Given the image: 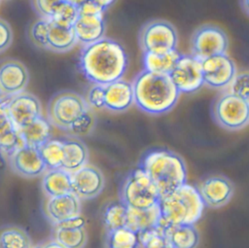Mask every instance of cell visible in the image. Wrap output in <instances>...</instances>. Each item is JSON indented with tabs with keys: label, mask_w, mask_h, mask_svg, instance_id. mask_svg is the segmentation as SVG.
Instances as JSON below:
<instances>
[{
	"label": "cell",
	"mask_w": 249,
	"mask_h": 248,
	"mask_svg": "<svg viewBox=\"0 0 249 248\" xmlns=\"http://www.w3.org/2000/svg\"><path fill=\"white\" fill-rule=\"evenodd\" d=\"M62 1L66 2V3H69V4H72V5L76 6V7H79L80 5H82L87 0H62Z\"/></svg>",
	"instance_id": "44"
},
{
	"label": "cell",
	"mask_w": 249,
	"mask_h": 248,
	"mask_svg": "<svg viewBox=\"0 0 249 248\" xmlns=\"http://www.w3.org/2000/svg\"><path fill=\"white\" fill-rule=\"evenodd\" d=\"M53 239L65 248H84L88 241V233L85 227L53 228Z\"/></svg>",
	"instance_id": "28"
},
{
	"label": "cell",
	"mask_w": 249,
	"mask_h": 248,
	"mask_svg": "<svg viewBox=\"0 0 249 248\" xmlns=\"http://www.w3.org/2000/svg\"><path fill=\"white\" fill-rule=\"evenodd\" d=\"M1 99H2V96H1V94H0V100H1Z\"/></svg>",
	"instance_id": "46"
},
{
	"label": "cell",
	"mask_w": 249,
	"mask_h": 248,
	"mask_svg": "<svg viewBox=\"0 0 249 248\" xmlns=\"http://www.w3.org/2000/svg\"><path fill=\"white\" fill-rule=\"evenodd\" d=\"M8 159L12 170L24 178L38 177L47 170L39 149L35 147L22 145Z\"/></svg>",
	"instance_id": "15"
},
{
	"label": "cell",
	"mask_w": 249,
	"mask_h": 248,
	"mask_svg": "<svg viewBox=\"0 0 249 248\" xmlns=\"http://www.w3.org/2000/svg\"><path fill=\"white\" fill-rule=\"evenodd\" d=\"M48 29L49 19L40 18L34 21L28 31L30 41L39 48L47 49L48 45Z\"/></svg>",
	"instance_id": "35"
},
{
	"label": "cell",
	"mask_w": 249,
	"mask_h": 248,
	"mask_svg": "<svg viewBox=\"0 0 249 248\" xmlns=\"http://www.w3.org/2000/svg\"><path fill=\"white\" fill-rule=\"evenodd\" d=\"M139 246V235L127 227H121L106 232V248H138Z\"/></svg>",
	"instance_id": "30"
},
{
	"label": "cell",
	"mask_w": 249,
	"mask_h": 248,
	"mask_svg": "<svg viewBox=\"0 0 249 248\" xmlns=\"http://www.w3.org/2000/svg\"><path fill=\"white\" fill-rule=\"evenodd\" d=\"M45 215L53 224H58L81 215L80 198L73 193L49 197L44 206Z\"/></svg>",
	"instance_id": "17"
},
{
	"label": "cell",
	"mask_w": 249,
	"mask_h": 248,
	"mask_svg": "<svg viewBox=\"0 0 249 248\" xmlns=\"http://www.w3.org/2000/svg\"><path fill=\"white\" fill-rule=\"evenodd\" d=\"M77 42L89 45L104 37L105 22L103 15H79L73 24Z\"/></svg>",
	"instance_id": "19"
},
{
	"label": "cell",
	"mask_w": 249,
	"mask_h": 248,
	"mask_svg": "<svg viewBox=\"0 0 249 248\" xmlns=\"http://www.w3.org/2000/svg\"><path fill=\"white\" fill-rule=\"evenodd\" d=\"M131 84L134 103L140 110L151 115L167 113L176 105L180 96L168 74L144 69Z\"/></svg>",
	"instance_id": "2"
},
{
	"label": "cell",
	"mask_w": 249,
	"mask_h": 248,
	"mask_svg": "<svg viewBox=\"0 0 249 248\" xmlns=\"http://www.w3.org/2000/svg\"><path fill=\"white\" fill-rule=\"evenodd\" d=\"M161 226L195 225L202 216L204 203L194 186L186 183L173 193L160 196Z\"/></svg>",
	"instance_id": "4"
},
{
	"label": "cell",
	"mask_w": 249,
	"mask_h": 248,
	"mask_svg": "<svg viewBox=\"0 0 249 248\" xmlns=\"http://www.w3.org/2000/svg\"><path fill=\"white\" fill-rule=\"evenodd\" d=\"M139 241L141 248H174L164 235L161 225L141 233Z\"/></svg>",
	"instance_id": "33"
},
{
	"label": "cell",
	"mask_w": 249,
	"mask_h": 248,
	"mask_svg": "<svg viewBox=\"0 0 249 248\" xmlns=\"http://www.w3.org/2000/svg\"><path fill=\"white\" fill-rule=\"evenodd\" d=\"M89 109L85 97L79 93L60 91L49 102L48 121L51 124L68 132Z\"/></svg>",
	"instance_id": "5"
},
{
	"label": "cell",
	"mask_w": 249,
	"mask_h": 248,
	"mask_svg": "<svg viewBox=\"0 0 249 248\" xmlns=\"http://www.w3.org/2000/svg\"><path fill=\"white\" fill-rule=\"evenodd\" d=\"M168 75L180 93L195 92L204 85L201 60L193 54H181Z\"/></svg>",
	"instance_id": "10"
},
{
	"label": "cell",
	"mask_w": 249,
	"mask_h": 248,
	"mask_svg": "<svg viewBox=\"0 0 249 248\" xmlns=\"http://www.w3.org/2000/svg\"><path fill=\"white\" fill-rule=\"evenodd\" d=\"M88 105L92 109H103V86L93 84L85 97Z\"/></svg>",
	"instance_id": "39"
},
{
	"label": "cell",
	"mask_w": 249,
	"mask_h": 248,
	"mask_svg": "<svg viewBox=\"0 0 249 248\" xmlns=\"http://www.w3.org/2000/svg\"><path fill=\"white\" fill-rule=\"evenodd\" d=\"M134 103L132 84L123 79L103 86L104 108L112 112H124Z\"/></svg>",
	"instance_id": "18"
},
{
	"label": "cell",
	"mask_w": 249,
	"mask_h": 248,
	"mask_svg": "<svg viewBox=\"0 0 249 248\" xmlns=\"http://www.w3.org/2000/svg\"><path fill=\"white\" fill-rule=\"evenodd\" d=\"M90 2L94 3L95 5H97L98 7H100L102 10H106L108 8H110L117 0H89Z\"/></svg>",
	"instance_id": "41"
},
{
	"label": "cell",
	"mask_w": 249,
	"mask_h": 248,
	"mask_svg": "<svg viewBox=\"0 0 249 248\" xmlns=\"http://www.w3.org/2000/svg\"><path fill=\"white\" fill-rule=\"evenodd\" d=\"M228 46L227 34L220 27L211 24L198 27L191 39L192 54L200 60L226 53Z\"/></svg>",
	"instance_id": "9"
},
{
	"label": "cell",
	"mask_w": 249,
	"mask_h": 248,
	"mask_svg": "<svg viewBox=\"0 0 249 248\" xmlns=\"http://www.w3.org/2000/svg\"><path fill=\"white\" fill-rule=\"evenodd\" d=\"M31 248H41V246H40V244H37V245H35V246H32Z\"/></svg>",
	"instance_id": "45"
},
{
	"label": "cell",
	"mask_w": 249,
	"mask_h": 248,
	"mask_svg": "<svg viewBox=\"0 0 249 248\" xmlns=\"http://www.w3.org/2000/svg\"><path fill=\"white\" fill-rule=\"evenodd\" d=\"M95 115L93 109L90 108L68 131L71 134L77 136H83L89 134L95 126Z\"/></svg>",
	"instance_id": "36"
},
{
	"label": "cell",
	"mask_w": 249,
	"mask_h": 248,
	"mask_svg": "<svg viewBox=\"0 0 249 248\" xmlns=\"http://www.w3.org/2000/svg\"><path fill=\"white\" fill-rule=\"evenodd\" d=\"M248 82H249V76L247 71H244L235 75L232 81L231 82V84L229 85L231 86L230 92L248 101V95H249Z\"/></svg>",
	"instance_id": "37"
},
{
	"label": "cell",
	"mask_w": 249,
	"mask_h": 248,
	"mask_svg": "<svg viewBox=\"0 0 249 248\" xmlns=\"http://www.w3.org/2000/svg\"><path fill=\"white\" fill-rule=\"evenodd\" d=\"M127 64V54L124 47L105 37L86 45L79 58L80 70L87 80L101 86L122 79Z\"/></svg>",
	"instance_id": "1"
},
{
	"label": "cell",
	"mask_w": 249,
	"mask_h": 248,
	"mask_svg": "<svg viewBox=\"0 0 249 248\" xmlns=\"http://www.w3.org/2000/svg\"><path fill=\"white\" fill-rule=\"evenodd\" d=\"M7 109L13 124L18 130L42 116L39 99L25 91L7 97Z\"/></svg>",
	"instance_id": "11"
},
{
	"label": "cell",
	"mask_w": 249,
	"mask_h": 248,
	"mask_svg": "<svg viewBox=\"0 0 249 248\" xmlns=\"http://www.w3.org/2000/svg\"><path fill=\"white\" fill-rule=\"evenodd\" d=\"M41 248H65L62 245H60L59 243H57L56 241H54L53 239L40 243Z\"/></svg>",
	"instance_id": "42"
},
{
	"label": "cell",
	"mask_w": 249,
	"mask_h": 248,
	"mask_svg": "<svg viewBox=\"0 0 249 248\" xmlns=\"http://www.w3.org/2000/svg\"><path fill=\"white\" fill-rule=\"evenodd\" d=\"M212 112L215 122L225 129L239 130L248 124V101L230 91L217 97Z\"/></svg>",
	"instance_id": "7"
},
{
	"label": "cell",
	"mask_w": 249,
	"mask_h": 248,
	"mask_svg": "<svg viewBox=\"0 0 249 248\" xmlns=\"http://www.w3.org/2000/svg\"><path fill=\"white\" fill-rule=\"evenodd\" d=\"M61 2L62 0H33V6L41 18L50 19Z\"/></svg>",
	"instance_id": "38"
},
{
	"label": "cell",
	"mask_w": 249,
	"mask_h": 248,
	"mask_svg": "<svg viewBox=\"0 0 249 248\" xmlns=\"http://www.w3.org/2000/svg\"><path fill=\"white\" fill-rule=\"evenodd\" d=\"M77 43V38L72 26H61L49 19L47 50L54 53H65L72 50Z\"/></svg>",
	"instance_id": "25"
},
{
	"label": "cell",
	"mask_w": 249,
	"mask_h": 248,
	"mask_svg": "<svg viewBox=\"0 0 249 248\" xmlns=\"http://www.w3.org/2000/svg\"><path fill=\"white\" fill-rule=\"evenodd\" d=\"M63 161L61 168L72 173L88 163L89 152L86 145L75 138H63Z\"/></svg>",
	"instance_id": "24"
},
{
	"label": "cell",
	"mask_w": 249,
	"mask_h": 248,
	"mask_svg": "<svg viewBox=\"0 0 249 248\" xmlns=\"http://www.w3.org/2000/svg\"><path fill=\"white\" fill-rule=\"evenodd\" d=\"M18 131L24 145L35 148H39L52 138L51 124L43 116L37 118Z\"/></svg>",
	"instance_id": "26"
},
{
	"label": "cell",
	"mask_w": 249,
	"mask_h": 248,
	"mask_svg": "<svg viewBox=\"0 0 249 248\" xmlns=\"http://www.w3.org/2000/svg\"><path fill=\"white\" fill-rule=\"evenodd\" d=\"M177 44V31L165 20H151L141 28L139 33V45L143 53H164L176 50Z\"/></svg>",
	"instance_id": "8"
},
{
	"label": "cell",
	"mask_w": 249,
	"mask_h": 248,
	"mask_svg": "<svg viewBox=\"0 0 249 248\" xmlns=\"http://www.w3.org/2000/svg\"><path fill=\"white\" fill-rule=\"evenodd\" d=\"M77 18L78 7L62 1L55 9L53 15L50 19L61 26L71 27L75 23Z\"/></svg>",
	"instance_id": "34"
},
{
	"label": "cell",
	"mask_w": 249,
	"mask_h": 248,
	"mask_svg": "<svg viewBox=\"0 0 249 248\" xmlns=\"http://www.w3.org/2000/svg\"><path fill=\"white\" fill-rule=\"evenodd\" d=\"M160 222L161 216L159 203L146 209L127 207L126 227L134 230L138 235L160 226Z\"/></svg>",
	"instance_id": "21"
},
{
	"label": "cell",
	"mask_w": 249,
	"mask_h": 248,
	"mask_svg": "<svg viewBox=\"0 0 249 248\" xmlns=\"http://www.w3.org/2000/svg\"><path fill=\"white\" fill-rule=\"evenodd\" d=\"M24 145L18 129L13 124L7 109V98L0 100V155L9 158Z\"/></svg>",
	"instance_id": "20"
},
{
	"label": "cell",
	"mask_w": 249,
	"mask_h": 248,
	"mask_svg": "<svg viewBox=\"0 0 249 248\" xmlns=\"http://www.w3.org/2000/svg\"><path fill=\"white\" fill-rule=\"evenodd\" d=\"M121 201L128 208L146 209L159 203L160 195L145 171L138 167L124 179L121 191Z\"/></svg>",
	"instance_id": "6"
},
{
	"label": "cell",
	"mask_w": 249,
	"mask_h": 248,
	"mask_svg": "<svg viewBox=\"0 0 249 248\" xmlns=\"http://www.w3.org/2000/svg\"><path fill=\"white\" fill-rule=\"evenodd\" d=\"M71 186L80 199H92L102 193L105 179L97 167L87 163L71 173Z\"/></svg>",
	"instance_id": "13"
},
{
	"label": "cell",
	"mask_w": 249,
	"mask_h": 248,
	"mask_svg": "<svg viewBox=\"0 0 249 248\" xmlns=\"http://www.w3.org/2000/svg\"><path fill=\"white\" fill-rule=\"evenodd\" d=\"M29 82L25 65L16 59H6L0 63V94L10 97L24 91Z\"/></svg>",
	"instance_id": "16"
},
{
	"label": "cell",
	"mask_w": 249,
	"mask_h": 248,
	"mask_svg": "<svg viewBox=\"0 0 249 248\" xmlns=\"http://www.w3.org/2000/svg\"><path fill=\"white\" fill-rule=\"evenodd\" d=\"M29 234L20 227L6 225L0 227V248H31Z\"/></svg>",
	"instance_id": "29"
},
{
	"label": "cell",
	"mask_w": 249,
	"mask_h": 248,
	"mask_svg": "<svg viewBox=\"0 0 249 248\" xmlns=\"http://www.w3.org/2000/svg\"><path fill=\"white\" fill-rule=\"evenodd\" d=\"M42 190L48 197L72 193L71 173L62 169H47L42 179Z\"/></svg>",
	"instance_id": "22"
},
{
	"label": "cell",
	"mask_w": 249,
	"mask_h": 248,
	"mask_svg": "<svg viewBox=\"0 0 249 248\" xmlns=\"http://www.w3.org/2000/svg\"><path fill=\"white\" fill-rule=\"evenodd\" d=\"M180 55L177 50H172L164 53H144V69L154 73L169 74Z\"/></svg>",
	"instance_id": "27"
},
{
	"label": "cell",
	"mask_w": 249,
	"mask_h": 248,
	"mask_svg": "<svg viewBox=\"0 0 249 248\" xmlns=\"http://www.w3.org/2000/svg\"><path fill=\"white\" fill-rule=\"evenodd\" d=\"M127 207L120 200L110 202L102 211V222L106 230L126 227Z\"/></svg>",
	"instance_id": "31"
},
{
	"label": "cell",
	"mask_w": 249,
	"mask_h": 248,
	"mask_svg": "<svg viewBox=\"0 0 249 248\" xmlns=\"http://www.w3.org/2000/svg\"><path fill=\"white\" fill-rule=\"evenodd\" d=\"M201 68L203 84L214 89L228 87L236 75L234 62L226 53L201 60Z\"/></svg>",
	"instance_id": "12"
},
{
	"label": "cell",
	"mask_w": 249,
	"mask_h": 248,
	"mask_svg": "<svg viewBox=\"0 0 249 248\" xmlns=\"http://www.w3.org/2000/svg\"><path fill=\"white\" fill-rule=\"evenodd\" d=\"M38 149L47 169L61 168L64 157L62 139L51 138Z\"/></svg>",
	"instance_id": "32"
},
{
	"label": "cell",
	"mask_w": 249,
	"mask_h": 248,
	"mask_svg": "<svg viewBox=\"0 0 249 248\" xmlns=\"http://www.w3.org/2000/svg\"><path fill=\"white\" fill-rule=\"evenodd\" d=\"M162 230L174 248H196L199 233L195 225H165Z\"/></svg>",
	"instance_id": "23"
},
{
	"label": "cell",
	"mask_w": 249,
	"mask_h": 248,
	"mask_svg": "<svg viewBox=\"0 0 249 248\" xmlns=\"http://www.w3.org/2000/svg\"><path fill=\"white\" fill-rule=\"evenodd\" d=\"M239 4L242 12L245 13L246 16L249 15V0H239Z\"/></svg>",
	"instance_id": "43"
},
{
	"label": "cell",
	"mask_w": 249,
	"mask_h": 248,
	"mask_svg": "<svg viewBox=\"0 0 249 248\" xmlns=\"http://www.w3.org/2000/svg\"><path fill=\"white\" fill-rule=\"evenodd\" d=\"M157 187L160 195H169L187 183V167L176 153L164 149L150 151L140 166Z\"/></svg>",
	"instance_id": "3"
},
{
	"label": "cell",
	"mask_w": 249,
	"mask_h": 248,
	"mask_svg": "<svg viewBox=\"0 0 249 248\" xmlns=\"http://www.w3.org/2000/svg\"><path fill=\"white\" fill-rule=\"evenodd\" d=\"M13 30L10 24L0 18V53L5 52L13 43Z\"/></svg>",
	"instance_id": "40"
},
{
	"label": "cell",
	"mask_w": 249,
	"mask_h": 248,
	"mask_svg": "<svg viewBox=\"0 0 249 248\" xmlns=\"http://www.w3.org/2000/svg\"><path fill=\"white\" fill-rule=\"evenodd\" d=\"M197 191L205 206L220 208L231 199L234 194V186L229 178L214 175L205 178L199 184Z\"/></svg>",
	"instance_id": "14"
}]
</instances>
